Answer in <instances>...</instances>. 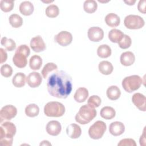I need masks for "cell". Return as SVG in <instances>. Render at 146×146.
Here are the masks:
<instances>
[{
    "mask_svg": "<svg viewBox=\"0 0 146 146\" xmlns=\"http://www.w3.org/2000/svg\"><path fill=\"white\" fill-rule=\"evenodd\" d=\"M47 87L51 96L66 99L72 91V78L64 71H56L48 76Z\"/></svg>",
    "mask_w": 146,
    "mask_h": 146,
    "instance_id": "cell-1",
    "label": "cell"
},
{
    "mask_svg": "<svg viewBox=\"0 0 146 146\" xmlns=\"http://www.w3.org/2000/svg\"><path fill=\"white\" fill-rule=\"evenodd\" d=\"M17 131L15 124L10 121H4L0 126V145L11 146L13 144V136Z\"/></svg>",
    "mask_w": 146,
    "mask_h": 146,
    "instance_id": "cell-2",
    "label": "cell"
},
{
    "mask_svg": "<svg viewBox=\"0 0 146 146\" xmlns=\"http://www.w3.org/2000/svg\"><path fill=\"white\" fill-rule=\"evenodd\" d=\"M96 116V111L89 105H83L80 107L75 116V120L80 124H86L92 120Z\"/></svg>",
    "mask_w": 146,
    "mask_h": 146,
    "instance_id": "cell-3",
    "label": "cell"
},
{
    "mask_svg": "<svg viewBox=\"0 0 146 146\" xmlns=\"http://www.w3.org/2000/svg\"><path fill=\"white\" fill-rule=\"evenodd\" d=\"M30 54V50L26 44L19 46L13 57V62L14 65L18 68H24L27 63V58Z\"/></svg>",
    "mask_w": 146,
    "mask_h": 146,
    "instance_id": "cell-4",
    "label": "cell"
},
{
    "mask_svg": "<svg viewBox=\"0 0 146 146\" xmlns=\"http://www.w3.org/2000/svg\"><path fill=\"white\" fill-rule=\"evenodd\" d=\"M44 113L48 117H60L65 113V107L58 102H50L44 106Z\"/></svg>",
    "mask_w": 146,
    "mask_h": 146,
    "instance_id": "cell-5",
    "label": "cell"
},
{
    "mask_svg": "<svg viewBox=\"0 0 146 146\" xmlns=\"http://www.w3.org/2000/svg\"><path fill=\"white\" fill-rule=\"evenodd\" d=\"M143 83L142 79L137 75H131L124 78L122 81V86L124 90L129 93H131L138 90Z\"/></svg>",
    "mask_w": 146,
    "mask_h": 146,
    "instance_id": "cell-6",
    "label": "cell"
},
{
    "mask_svg": "<svg viewBox=\"0 0 146 146\" xmlns=\"http://www.w3.org/2000/svg\"><path fill=\"white\" fill-rule=\"evenodd\" d=\"M107 129L106 123L101 120L95 121L88 129L90 137L94 140H98L102 137Z\"/></svg>",
    "mask_w": 146,
    "mask_h": 146,
    "instance_id": "cell-7",
    "label": "cell"
},
{
    "mask_svg": "<svg viewBox=\"0 0 146 146\" xmlns=\"http://www.w3.org/2000/svg\"><path fill=\"white\" fill-rule=\"evenodd\" d=\"M124 26L129 29H139L142 28L145 24L144 19L139 15H128L124 20Z\"/></svg>",
    "mask_w": 146,
    "mask_h": 146,
    "instance_id": "cell-8",
    "label": "cell"
},
{
    "mask_svg": "<svg viewBox=\"0 0 146 146\" xmlns=\"http://www.w3.org/2000/svg\"><path fill=\"white\" fill-rule=\"evenodd\" d=\"M17 114V108L11 104L3 107L0 111V121L3 120H10L14 117Z\"/></svg>",
    "mask_w": 146,
    "mask_h": 146,
    "instance_id": "cell-9",
    "label": "cell"
},
{
    "mask_svg": "<svg viewBox=\"0 0 146 146\" xmlns=\"http://www.w3.org/2000/svg\"><path fill=\"white\" fill-rule=\"evenodd\" d=\"M54 40L62 46H67L72 40V34L67 31H62L55 35Z\"/></svg>",
    "mask_w": 146,
    "mask_h": 146,
    "instance_id": "cell-10",
    "label": "cell"
},
{
    "mask_svg": "<svg viewBox=\"0 0 146 146\" xmlns=\"http://www.w3.org/2000/svg\"><path fill=\"white\" fill-rule=\"evenodd\" d=\"M87 35L91 41L99 42L104 37V31L99 27H92L88 29Z\"/></svg>",
    "mask_w": 146,
    "mask_h": 146,
    "instance_id": "cell-11",
    "label": "cell"
},
{
    "mask_svg": "<svg viewBox=\"0 0 146 146\" xmlns=\"http://www.w3.org/2000/svg\"><path fill=\"white\" fill-rule=\"evenodd\" d=\"M30 47L36 52L43 51L46 48V44L40 35H37L31 39Z\"/></svg>",
    "mask_w": 146,
    "mask_h": 146,
    "instance_id": "cell-12",
    "label": "cell"
},
{
    "mask_svg": "<svg viewBox=\"0 0 146 146\" xmlns=\"http://www.w3.org/2000/svg\"><path fill=\"white\" fill-rule=\"evenodd\" d=\"M132 101L134 105L140 111H146V98L141 93H135L132 97Z\"/></svg>",
    "mask_w": 146,
    "mask_h": 146,
    "instance_id": "cell-13",
    "label": "cell"
},
{
    "mask_svg": "<svg viewBox=\"0 0 146 146\" xmlns=\"http://www.w3.org/2000/svg\"><path fill=\"white\" fill-rule=\"evenodd\" d=\"M42 81V78L40 74L38 72H32L29 74L26 78L27 84L31 88L39 87Z\"/></svg>",
    "mask_w": 146,
    "mask_h": 146,
    "instance_id": "cell-14",
    "label": "cell"
},
{
    "mask_svg": "<svg viewBox=\"0 0 146 146\" xmlns=\"http://www.w3.org/2000/svg\"><path fill=\"white\" fill-rule=\"evenodd\" d=\"M48 134L51 136H58L61 132L62 126L60 123L56 120L50 121L46 127Z\"/></svg>",
    "mask_w": 146,
    "mask_h": 146,
    "instance_id": "cell-15",
    "label": "cell"
},
{
    "mask_svg": "<svg viewBox=\"0 0 146 146\" xmlns=\"http://www.w3.org/2000/svg\"><path fill=\"white\" fill-rule=\"evenodd\" d=\"M125 126L120 121H113L109 126L110 133L115 136L121 135L124 132Z\"/></svg>",
    "mask_w": 146,
    "mask_h": 146,
    "instance_id": "cell-16",
    "label": "cell"
},
{
    "mask_svg": "<svg viewBox=\"0 0 146 146\" xmlns=\"http://www.w3.org/2000/svg\"><path fill=\"white\" fill-rule=\"evenodd\" d=\"M66 133L71 139H78L82 134V129L76 124H71L66 128Z\"/></svg>",
    "mask_w": 146,
    "mask_h": 146,
    "instance_id": "cell-17",
    "label": "cell"
},
{
    "mask_svg": "<svg viewBox=\"0 0 146 146\" xmlns=\"http://www.w3.org/2000/svg\"><path fill=\"white\" fill-rule=\"evenodd\" d=\"M120 63L124 66H131L135 60V56L131 51H126L122 53L120 58Z\"/></svg>",
    "mask_w": 146,
    "mask_h": 146,
    "instance_id": "cell-18",
    "label": "cell"
},
{
    "mask_svg": "<svg viewBox=\"0 0 146 146\" xmlns=\"http://www.w3.org/2000/svg\"><path fill=\"white\" fill-rule=\"evenodd\" d=\"M88 96V90L85 87H79L76 90L74 95V98L76 102L82 103L86 101Z\"/></svg>",
    "mask_w": 146,
    "mask_h": 146,
    "instance_id": "cell-19",
    "label": "cell"
},
{
    "mask_svg": "<svg viewBox=\"0 0 146 146\" xmlns=\"http://www.w3.org/2000/svg\"><path fill=\"white\" fill-rule=\"evenodd\" d=\"M105 22L111 27H116L119 25L120 19L117 14L115 13H110L106 16Z\"/></svg>",
    "mask_w": 146,
    "mask_h": 146,
    "instance_id": "cell-20",
    "label": "cell"
},
{
    "mask_svg": "<svg viewBox=\"0 0 146 146\" xmlns=\"http://www.w3.org/2000/svg\"><path fill=\"white\" fill-rule=\"evenodd\" d=\"M19 11L21 14L25 16L30 15L34 11V6L33 3L30 1L22 2L19 7Z\"/></svg>",
    "mask_w": 146,
    "mask_h": 146,
    "instance_id": "cell-21",
    "label": "cell"
},
{
    "mask_svg": "<svg viewBox=\"0 0 146 146\" xmlns=\"http://www.w3.org/2000/svg\"><path fill=\"white\" fill-rule=\"evenodd\" d=\"M26 76L22 72L17 73L12 79L13 84L18 88H21L25 85L26 81Z\"/></svg>",
    "mask_w": 146,
    "mask_h": 146,
    "instance_id": "cell-22",
    "label": "cell"
},
{
    "mask_svg": "<svg viewBox=\"0 0 146 146\" xmlns=\"http://www.w3.org/2000/svg\"><path fill=\"white\" fill-rule=\"evenodd\" d=\"M106 94L109 99L111 100H116L120 96L121 91L117 86H111L107 88Z\"/></svg>",
    "mask_w": 146,
    "mask_h": 146,
    "instance_id": "cell-23",
    "label": "cell"
},
{
    "mask_svg": "<svg viewBox=\"0 0 146 146\" xmlns=\"http://www.w3.org/2000/svg\"><path fill=\"white\" fill-rule=\"evenodd\" d=\"M98 68L100 73L103 75H110L111 74L113 70V67L112 63L108 61L103 60L99 63Z\"/></svg>",
    "mask_w": 146,
    "mask_h": 146,
    "instance_id": "cell-24",
    "label": "cell"
},
{
    "mask_svg": "<svg viewBox=\"0 0 146 146\" xmlns=\"http://www.w3.org/2000/svg\"><path fill=\"white\" fill-rule=\"evenodd\" d=\"M101 117L107 120L113 119L116 115V111L113 108L110 106H105L103 107L100 112Z\"/></svg>",
    "mask_w": 146,
    "mask_h": 146,
    "instance_id": "cell-25",
    "label": "cell"
},
{
    "mask_svg": "<svg viewBox=\"0 0 146 146\" xmlns=\"http://www.w3.org/2000/svg\"><path fill=\"white\" fill-rule=\"evenodd\" d=\"M42 64V59L41 57L37 55L32 56L29 60V66L33 70H38Z\"/></svg>",
    "mask_w": 146,
    "mask_h": 146,
    "instance_id": "cell-26",
    "label": "cell"
},
{
    "mask_svg": "<svg viewBox=\"0 0 146 146\" xmlns=\"http://www.w3.org/2000/svg\"><path fill=\"white\" fill-rule=\"evenodd\" d=\"M123 33L118 29H113L108 33V38L113 43H118L123 36Z\"/></svg>",
    "mask_w": 146,
    "mask_h": 146,
    "instance_id": "cell-27",
    "label": "cell"
},
{
    "mask_svg": "<svg viewBox=\"0 0 146 146\" xmlns=\"http://www.w3.org/2000/svg\"><path fill=\"white\" fill-rule=\"evenodd\" d=\"M97 54L102 58H107L111 55V48L107 44H102L97 49Z\"/></svg>",
    "mask_w": 146,
    "mask_h": 146,
    "instance_id": "cell-28",
    "label": "cell"
},
{
    "mask_svg": "<svg viewBox=\"0 0 146 146\" xmlns=\"http://www.w3.org/2000/svg\"><path fill=\"white\" fill-rule=\"evenodd\" d=\"M39 108L35 104H30L27 105L25 108V113L29 117H35L39 114Z\"/></svg>",
    "mask_w": 146,
    "mask_h": 146,
    "instance_id": "cell-29",
    "label": "cell"
},
{
    "mask_svg": "<svg viewBox=\"0 0 146 146\" xmlns=\"http://www.w3.org/2000/svg\"><path fill=\"white\" fill-rule=\"evenodd\" d=\"M9 23L14 28L20 27L23 24V19L22 17L17 14H11L9 18Z\"/></svg>",
    "mask_w": 146,
    "mask_h": 146,
    "instance_id": "cell-30",
    "label": "cell"
},
{
    "mask_svg": "<svg viewBox=\"0 0 146 146\" xmlns=\"http://www.w3.org/2000/svg\"><path fill=\"white\" fill-rule=\"evenodd\" d=\"M98 8V4L94 0H87L84 2L83 9L87 13H94Z\"/></svg>",
    "mask_w": 146,
    "mask_h": 146,
    "instance_id": "cell-31",
    "label": "cell"
},
{
    "mask_svg": "<svg viewBox=\"0 0 146 146\" xmlns=\"http://www.w3.org/2000/svg\"><path fill=\"white\" fill-rule=\"evenodd\" d=\"M1 43L9 51H13L16 47V43L14 40L10 38H7L5 36L1 39Z\"/></svg>",
    "mask_w": 146,
    "mask_h": 146,
    "instance_id": "cell-32",
    "label": "cell"
},
{
    "mask_svg": "<svg viewBox=\"0 0 146 146\" xmlns=\"http://www.w3.org/2000/svg\"><path fill=\"white\" fill-rule=\"evenodd\" d=\"M58 68V66L56 64L52 63V62H50V63H47V64H46L44 65V66L43 67L42 70V75L43 78L46 79L47 78L48 75L50 72L56 70Z\"/></svg>",
    "mask_w": 146,
    "mask_h": 146,
    "instance_id": "cell-33",
    "label": "cell"
},
{
    "mask_svg": "<svg viewBox=\"0 0 146 146\" xmlns=\"http://www.w3.org/2000/svg\"><path fill=\"white\" fill-rule=\"evenodd\" d=\"M46 15L49 18H55L59 14L58 7L54 4L50 5L47 7L45 10Z\"/></svg>",
    "mask_w": 146,
    "mask_h": 146,
    "instance_id": "cell-34",
    "label": "cell"
},
{
    "mask_svg": "<svg viewBox=\"0 0 146 146\" xmlns=\"http://www.w3.org/2000/svg\"><path fill=\"white\" fill-rule=\"evenodd\" d=\"M14 6V1L13 0H1L0 8L2 11L7 13L11 11Z\"/></svg>",
    "mask_w": 146,
    "mask_h": 146,
    "instance_id": "cell-35",
    "label": "cell"
},
{
    "mask_svg": "<svg viewBox=\"0 0 146 146\" xmlns=\"http://www.w3.org/2000/svg\"><path fill=\"white\" fill-rule=\"evenodd\" d=\"M119 46L122 49H127L129 48L132 44V40L130 36L124 34L122 38L117 43Z\"/></svg>",
    "mask_w": 146,
    "mask_h": 146,
    "instance_id": "cell-36",
    "label": "cell"
},
{
    "mask_svg": "<svg viewBox=\"0 0 146 146\" xmlns=\"http://www.w3.org/2000/svg\"><path fill=\"white\" fill-rule=\"evenodd\" d=\"M101 102V99L99 96L92 95L88 98L87 101V104L93 108H96L98 107L100 105Z\"/></svg>",
    "mask_w": 146,
    "mask_h": 146,
    "instance_id": "cell-37",
    "label": "cell"
},
{
    "mask_svg": "<svg viewBox=\"0 0 146 146\" xmlns=\"http://www.w3.org/2000/svg\"><path fill=\"white\" fill-rule=\"evenodd\" d=\"M1 74L4 77H10L13 74V68L8 64H3L1 67Z\"/></svg>",
    "mask_w": 146,
    "mask_h": 146,
    "instance_id": "cell-38",
    "label": "cell"
},
{
    "mask_svg": "<svg viewBox=\"0 0 146 146\" xmlns=\"http://www.w3.org/2000/svg\"><path fill=\"white\" fill-rule=\"evenodd\" d=\"M118 146H136L135 141L131 138H126L121 140L117 144Z\"/></svg>",
    "mask_w": 146,
    "mask_h": 146,
    "instance_id": "cell-39",
    "label": "cell"
},
{
    "mask_svg": "<svg viewBox=\"0 0 146 146\" xmlns=\"http://www.w3.org/2000/svg\"><path fill=\"white\" fill-rule=\"evenodd\" d=\"M145 7H146V1L145 0H140L139 2L137 9L140 13L143 14H145Z\"/></svg>",
    "mask_w": 146,
    "mask_h": 146,
    "instance_id": "cell-40",
    "label": "cell"
},
{
    "mask_svg": "<svg viewBox=\"0 0 146 146\" xmlns=\"http://www.w3.org/2000/svg\"><path fill=\"white\" fill-rule=\"evenodd\" d=\"M0 54H1V63H3L6 62L7 58V54L6 51L2 48H0Z\"/></svg>",
    "mask_w": 146,
    "mask_h": 146,
    "instance_id": "cell-41",
    "label": "cell"
},
{
    "mask_svg": "<svg viewBox=\"0 0 146 146\" xmlns=\"http://www.w3.org/2000/svg\"><path fill=\"white\" fill-rule=\"evenodd\" d=\"M145 128L143 130V133L140 138V145L144 146L145 145Z\"/></svg>",
    "mask_w": 146,
    "mask_h": 146,
    "instance_id": "cell-42",
    "label": "cell"
},
{
    "mask_svg": "<svg viewBox=\"0 0 146 146\" xmlns=\"http://www.w3.org/2000/svg\"><path fill=\"white\" fill-rule=\"evenodd\" d=\"M124 2L126 4L128 5H130V6H132V5H133L135 4V3L136 2V1H135V0H128V1H124Z\"/></svg>",
    "mask_w": 146,
    "mask_h": 146,
    "instance_id": "cell-43",
    "label": "cell"
},
{
    "mask_svg": "<svg viewBox=\"0 0 146 146\" xmlns=\"http://www.w3.org/2000/svg\"><path fill=\"white\" fill-rule=\"evenodd\" d=\"M40 146L41 145H51V144L48 142L47 140H43L42 143H40L39 144Z\"/></svg>",
    "mask_w": 146,
    "mask_h": 146,
    "instance_id": "cell-44",
    "label": "cell"
}]
</instances>
